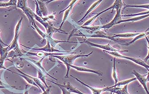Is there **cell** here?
<instances>
[{"label": "cell", "mask_w": 149, "mask_h": 94, "mask_svg": "<svg viewBox=\"0 0 149 94\" xmlns=\"http://www.w3.org/2000/svg\"><path fill=\"white\" fill-rule=\"evenodd\" d=\"M71 76L73 78H74V79H76L77 81L81 83L82 84L84 85V86H86V87L89 88V89L91 90V91H92V94H101L102 92L105 91V88L102 89H96V88H93V87L87 84H85V83H84V82H82V81L79 80V79L77 78H74V76H73V75H71Z\"/></svg>", "instance_id": "15"}, {"label": "cell", "mask_w": 149, "mask_h": 94, "mask_svg": "<svg viewBox=\"0 0 149 94\" xmlns=\"http://www.w3.org/2000/svg\"><path fill=\"white\" fill-rule=\"evenodd\" d=\"M140 33H134V32H128L125 33L118 34H114L113 36H111V38L113 39L114 41L117 42L118 41H117L115 38H131L134 37L136 36L139 34Z\"/></svg>", "instance_id": "16"}, {"label": "cell", "mask_w": 149, "mask_h": 94, "mask_svg": "<svg viewBox=\"0 0 149 94\" xmlns=\"http://www.w3.org/2000/svg\"><path fill=\"white\" fill-rule=\"evenodd\" d=\"M52 86H49L47 88L46 90H45V91L41 93L40 94H49L50 90Z\"/></svg>", "instance_id": "33"}, {"label": "cell", "mask_w": 149, "mask_h": 94, "mask_svg": "<svg viewBox=\"0 0 149 94\" xmlns=\"http://www.w3.org/2000/svg\"><path fill=\"white\" fill-rule=\"evenodd\" d=\"M70 68H72L73 69L77 70V71H80V72H88V73H93L96 74L98 75L99 76H101L102 75V73L100 71H97V70H93V69H90L89 68H86V67H83V66H77L76 65L71 64L69 65Z\"/></svg>", "instance_id": "14"}, {"label": "cell", "mask_w": 149, "mask_h": 94, "mask_svg": "<svg viewBox=\"0 0 149 94\" xmlns=\"http://www.w3.org/2000/svg\"><path fill=\"white\" fill-rule=\"evenodd\" d=\"M137 80V79L136 78H132L129 79L125 80H122V81L118 82L116 84L114 85L113 86H111L112 88H114V87H120L122 86H125L126 85H128L131 82L133 81H135Z\"/></svg>", "instance_id": "22"}, {"label": "cell", "mask_w": 149, "mask_h": 94, "mask_svg": "<svg viewBox=\"0 0 149 94\" xmlns=\"http://www.w3.org/2000/svg\"><path fill=\"white\" fill-rule=\"evenodd\" d=\"M102 0H99V1H97L96 2H94V3H93L91 6L90 8H89L87 12H86V13H85V15H84V16L83 17V18H81L79 21H78V23L80 22L81 21H83L84 18L87 16H88L90 12H91L92 11L95 10V8H96L97 7L99 6V5L100 4L101 2H102Z\"/></svg>", "instance_id": "18"}, {"label": "cell", "mask_w": 149, "mask_h": 94, "mask_svg": "<svg viewBox=\"0 0 149 94\" xmlns=\"http://www.w3.org/2000/svg\"><path fill=\"white\" fill-rule=\"evenodd\" d=\"M9 47H10V45L6 47H4L1 44H0V70L1 69H5V70L10 71L12 73H14L13 71L7 69L4 65L5 60L7 58L8 54L9 52L8 48Z\"/></svg>", "instance_id": "7"}, {"label": "cell", "mask_w": 149, "mask_h": 94, "mask_svg": "<svg viewBox=\"0 0 149 94\" xmlns=\"http://www.w3.org/2000/svg\"><path fill=\"white\" fill-rule=\"evenodd\" d=\"M113 94V93L112 92H111V94Z\"/></svg>", "instance_id": "37"}, {"label": "cell", "mask_w": 149, "mask_h": 94, "mask_svg": "<svg viewBox=\"0 0 149 94\" xmlns=\"http://www.w3.org/2000/svg\"><path fill=\"white\" fill-rule=\"evenodd\" d=\"M36 5V15L40 17L41 18H43V15H42V12L40 11V8L39 6L38 3L37 2V1H34Z\"/></svg>", "instance_id": "29"}, {"label": "cell", "mask_w": 149, "mask_h": 94, "mask_svg": "<svg viewBox=\"0 0 149 94\" xmlns=\"http://www.w3.org/2000/svg\"><path fill=\"white\" fill-rule=\"evenodd\" d=\"M148 16H149V14H147V15H146L139 16L130 18V19H127V20H122L120 21H119V22L118 23V24L120 23H122L127 22L137 21H140V20L145 19V18H146V17H148Z\"/></svg>", "instance_id": "23"}, {"label": "cell", "mask_w": 149, "mask_h": 94, "mask_svg": "<svg viewBox=\"0 0 149 94\" xmlns=\"http://www.w3.org/2000/svg\"><path fill=\"white\" fill-rule=\"evenodd\" d=\"M78 1H77H77H76V0H75V1H74V0L72 1L68 7H67L66 8L64 9L63 10L59 12V14H60V13H61L62 12H63L64 11L63 19L62 22L61 23V25H60V27H59V30H61V29L65 21L67 20L68 16L70 15V12H71L72 9L74 5V4H76V3Z\"/></svg>", "instance_id": "11"}, {"label": "cell", "mask_w": 149, "mask_h": 94, "mask_svg": "<svg viewBox=\"0 0 149 94\" xmlns=\"http://www.w3.org/2000/svg\"><path fill=\"white\" fill-rule=\"evenodd\" d=\"M3 88H5V87L3 86H1V85L0 84V89H3Z\"/></svg>", "instance_id": "36"}, {"label": "cell", "mask_w": 149, "mask_h": 94, "mask_svg": "<svg viewBox=\"0 0 149 94\" xmlns=\"http://www.w3.org/2000/svg\"><path fill=\"white\" fill-rule=\"evenodd\" d=\"M46 17L49 20H52L56 21V19H55V13H54V14L53 13V14H51V15H48V16Z\"/></svg>", "instance_id": "32"}, {"label": "cell", "mask_w": 149, "mask_h": 94, "mask_svg": "<svg viewBox=\"0 0 149 94\" xmlns=\"http://www.w3.org/2000/svg\"><path fill=\"white\" fill-rule=\"evenodd\" d=\"M24 64L22 62H17V63L16 64V66L17 68V69H22L24 67Z\"/></svg>", "instance_id": "31"}, {"label": "cell", "mask_w": 149, "mask_h": 94, "mask_svg": "<svg viewBox=\"0 0 149 94\" xmlns=\"http://www.w3.org/2000/svg\"><path fill=\"white\" fill-rule=\"evenodd\" d=\"M47 44L45 47H43L39 48H31L29 47H26V46H24L22 45V46L24 47L27 48H29L30 49H33V50H39V51H45V52L52 53L54 52H64V53H69V54H76V53L72 52L70 51H62V50H58V49H56L55 48L52 47V46L50 44L48 40H47Z\"/></svg>", "instance_id": "8"}, {"label": "cell", "mask_w": 149, "mask_h": 94, "mask_svg": "<svg viewBox=\"0 0 149 94\" xmlns=\"http://www.w3.org/2000/svg\"><path fill=\"white\" fill-rule=\"evenodd\" d=\"M17 1L16 0H10L7 2H0V7H8L14 6H17Z\"/></svg>", "instance_id": "24"}, {"label": "cell", "mask_w": 149, "mask_h": 94, "mask_svg": "<svg viewBox=\"0 0 149 94\" xmlns=\"http://www.w3.org/2000/svg\"><path fill=\"white\" fill-rule=\"evenodd\" d=\"M149 29H147L146 30V32H144L143 33H139V35L137 36H136L135 38H134L132 41L127 43H124V44H122V45H123V46H128L130 45H131L132 43H134L135 41H137L138 39H141V38H143L144 37H146L148 35H149Z\"/></svg>", "instance_id": "17"}, {"label": "cell", "mask_w": 149, "mask_h": 94, "mask_svg": "<svg viewBox=\"0 0 149 94\" xmlns=\"http://www.w3.org/2000/svg\"><path fill=\"white\" fill-rule=\"evenodd\" d=\"M78 43H85L88 44L89 46H91V47H96L99 48L101 49H104V50L107 51H113V52H128L127 50H120L119 49L113 47L110 45L109 43L106 45H102V44H96V43H93L91 42H89L88 40L84 41L83 42H80Z\"/></svg>", "instance_id": "6"}, {"label": "cell", "mask_w": 149, "mask_h": 94, "mask_svg": "<svg viewBox=\"0 0 149 94\" xmlns=\"http://www.w3.org/2000/svg\"><path fill=\"white\" fill-rule=\"evenodd\" d=\"M93 53V52L91 51L90 53L85 55H82V54H68L67 55H52L50 57H54L57 58L58 59L60 60L67 67L66 74L64 78H68V74L70 71V68L69 65L72 64L73 63L77 58L79 57H88L90 56L91 54Z\"/></svg>", "instance_id": "2"}, {"label": "cell", "mask_w": 149, "mask_h": 94, "mask_svg": "<svg viewBox=\"0 0 149 94\" xmlns=\"http://www.w3.org/2000/svg\"><path fill=\"white\" fill-rule=\"evenodd\" d=\"M105 91L112 92L113 94H130L127 90V85H126L123 88H120L119 87H106Z\"/></svg>", "instance_id": "12"}, {"label": "cell", "mask_w": 149, "mask_h": 94, "mask_svg": "<svg viewBox=\"0 0 149 94\" xmlns=\"http://www.w3.org/2000/svg\"><path fill=\"white\" fill-rule=\"evenodd\" d=\"M104 52L107 53L109 54H111L112 56L118 58H121L126 59L129 60L130 61H132L134 62L135 63L137 64L141 65L146 68L148 72H149V66L148 64L146 63L145 61H143V60L141 59L137 58H132V57H127L123 55L120 53L118 52H113V51H107L104 50Z\"/></svg>", "instance_id": "4"}, {"label": "cell", "mask_w": 149, "mask_h": 94, "mask_svg": "<svg viewBox=\"0 0 149 94\" xmlns=\"http://www.w3.org/2000/svg\"><path fill=\"white\" fill-rule=\"evenodd\" d=\"M38 3L39 6L44 16L46 17L48 16V10L46 6L45 3L42 1H37Z\"/></svg>", "instance_id": "21"}, {"label": "cell", "mask_w": 149, "mask_h": 94, "mask_svg": "<svg viewBox=\"0 0 149 94\" xmlns=\"http://www.w3.org/2000/svg\"><path fill=\"white\" fill-rule=\"evenodd\" d=\"M47 80L57 85L60 88V89H61V90L62 91V94H71V92H70L66 88L61 86L60 84H57V83H55V82H53V81H50V80Z\"/></svg>", "instance_id": "28"}, {"label": "cell", "mask_w": 149, "mask_h": 94, "mask_svg": "<svg viewBox=\"0 0 149 94\" xmlns=\"http://www.w3.org/2000/svg\"><path fill=\"white\" fill-rule=\"evenodd\" d=\"M0 44H1V45H2V46H8V45H7L6 44V43H4V42H3V41H2V39H1V37H0Z\"/></svg>", "instance_id": "34"}, {"label": "cell", "mask_w": 149, "mask_h": 94, "mask_svg": "<svg viewBox=\"0 0 149 94\" xmlns=\"http://www.w3.org/2000/svg\"><path fill=\"white\" fill-rule=\"evenodd\" d=\"M125 5V7L123 8V11L125 10V8L127 7H136V8H147V10H149V4L148 3L147 4H145V5H126L124 4Z\"/></svg>", "instance_id": "27"}, {"label": "cell", "mask_w": 149, "mask_h": 94, "mask_svg": "<svg viewBox=\"0 0 149 94\" xmlns=\"http://www.w3.org/2000/svg\"><path fill=\"white\" fill-rule=\"evenodd\" d=\"M61 85L66 88L71 93H76V94H86L81 92V91L77 89V88L73 87L72 85L70 84V82H68L66 84H65L64 85L61 84Z\"/></svg>", "instance_id": "19"}, {"label": "cell", "mask_w": 149, "mask_h": 94, "mask_svg": "<svg viewBox=\"0 0 149 94\" xmlns=\"http://www.w3.org/2000/svg\"><path fill=\"white\" fill-rule=\"evenodd\" d=\"M32 14L35 20H36V21L39 22L44 26L46 30L47 35L49 36V37H51L53 33L60 32L68 34L64 31H62V30H60L59 29H57L56 27H54L52 24H51L49 22V21H44L42 18L37 16L33 11H32Z\"/></svg>", "instance_id": "3"}, {"label": "cell", "mask_w": 149, "mask_h": 94, "mask_svg": "<svg viewBox=\"0 0 149 94\" xmlns=\"http://www.w3.org/2000/svg\"><path fill=\"white\" fill-rule=\"evenodd\" d=\"M114 64H113V71H112V78L115 81V84L118 82V74L117 73L116 69V58L114 59Z\"/></svg>", "instance_id": "25"}, {"label": "cell", "mask_w": 149, "mask_h": 94, "mask_svg": "<svg viewBox=\"0 0 149 94\" xmlns=\"http://www.w3.org/2000/svg\"><path fill=\"white\" fill-rule=\"evenodd\" d=\"M37 72H38V76L37 78L39 79L40 80L42 81V82L45 84V85L46 86V88H47L48 87V85L46 83V80L47 75H46L44 73H42V72H40V71H39L38 70H37Z\"/></svg>", "instance_id": "26"}, {"label": "cell", "mask_w": 149, "mask_h": 94, "mask_svg": "<svg viewBox=\"0 0 149 94\" xmlns=\"http://www.w3.org/2000/svg\"><path fill=\"white\" fill-rule=\"evenodd\" d=\"M23 18L22 17L16 25L15 28V36L14 39L11 43L10 44V47L8 48V52L7 58H17V57H22L24 55V54L21 50L19 47L18 44L19 36L21 29L22 23Z\"/></svg>", "instance_id": "1"}, {"label": "cell", "mask_w": 149, "mask_h": 94, "mask_svg": "<svg viewBox=\"0 0 149 94\" xmlns=\"http://www.w3.org/2000/svg\"><path fill=\"white\" fill-rule=\"evenodd\" d=\"M17 71H18L19 72H20L21 74L19 73H15L17 74L18 75H20V76H22V78H23L24 79H25V80H26V81L28 82V83H29L30 84L33 85L34 86H36V87H37V88L39 89V86L36 84L35 82L33 81V80H32V79L30 78H29V76H27L25 74V73H24L23 72L21 71V70H19L18 69H17Z\"/></svg>", "instance_id": "20"}, {"label": "cell", "mask_w": 149, "mask_h": 94, "mask_svg": "<svg viewBox=\"0 0 149 94\" xmlns=\"http://www.w3.org/2000/svg\"><path fill=\"white\" fill-rule=\"evenodd\" d=\"M122 7L119 8L118 10H116V13L115 15V17L110 22L107 24L105 25L100 26L99 29H108L111 28L114 25L118 24V23L122 20V15H121V9Z\"/></svg>", "instance_id": "9"}, {"label": "cell", "mask_w": 149, "mask_h": 94, "mask_svg": "<svg viewBox=\"0 0 149 94\" xmlns=\"http://www.w3.org/2000/svg\"><path fill=\"white\" fill-rule=\"evenodd\" d=\"M132 73L135 75V78H136L137 80H139V82L143 87L144 89L146 91L147 94H149V91H148L147 87V82L149 81L148 75L146 77V75H143L141 74L135 70H133V71L132 72Z\"/></svg>", "instance_id": "10"}, {"label": "cell", "mask_w": 149, "mask_h": 94, "mask_svg": "<svg viewBox=\"0 0 149 94\" xmlns=\"http://www.w3.org/2000/svg\"><path fill=\"white\" fill-rule=\"evenodd\" d=\"M149 10H147V11L145 12H140V13H137V14H130V15H122V16H143V15H146L149 14Z\"/></svg>", "instance_id": "30"}, {"label": "cell", "mask_w": 149, "mask_h": 94, "mask_svg": "<svg viewBox=\"0 0 149 94\" xmlns=\"http://www.w3.org/2000/svg\"><path fill=\"white\" fill-rule=\"evenodd\" d=\"M123 6V1L122 0H116V1L114 2V4L112 5L110 7L108 8H107L106 10H104L102 11L101 12H100V13H97L96 15L92 17V18H90L89 20H88V21L84 23V24H83L82 27L84 26H88L89 25H91L93 22L98 17V16L101 15L102 13H104V12H106L107 11L109 10H112L111 13L113 12V10L114 9H116V10H118L119 8Z\"/></svg>", "instance_id": "5"}, {"label": "cell", "mask_w": 149, "mask_h": 94, "mask_svg": "<svg viewBox=\"0 0 149 94\" xmlns=\"http://www.w3.org/2000/svg\"><path fill=\"white\" fill-rule=\"evenodd\" d=\"M26 52L27 55L29 56H37L39 58H45L47 56H51L52 55H66L69 53H52L44 52L43 51H39L36 53L28 52Z\"/></svg>", "instance_id": "13"}, {"label": "cell", "mask_w": 149, "mask_h": 94, "mask_svg": "<svg viewBox=\"0 0 149 94\" xmlns=\"http://www.w3.org/2000/svg\"><path fill=\"white\" fill-rule=\"evenodd\" d=\"M24 94H29V91H25V92H24Z\"/></svg>", "instance_id": "35"}]
</instances>
